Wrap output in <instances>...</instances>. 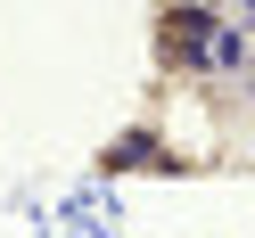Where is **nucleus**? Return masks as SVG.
Here are the masks:
<instances>
[{
    "label": "nucleus",
    "instance_id": "f257e3e1",
    "mask_svg": "<svg viewBox=\"0 0 255 238\" xmlns=\"http://www.w3.org/2000/svg\"><path fill=\"white\" fill-rule=\"evenodd\" d=\"M206 25H214L206 8H173L165 17V58H198L206 50Z\"/></svg>",
    "mask_w": 255,
    "mask_h": 238
}]
</instances>
